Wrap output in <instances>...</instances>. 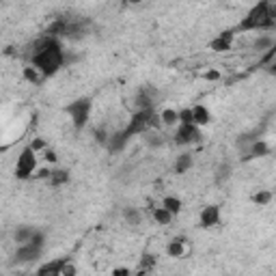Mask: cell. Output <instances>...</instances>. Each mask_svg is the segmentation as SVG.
Returning <instances> with one entry per match:
<instances>
[{"instance_id":"cell-1","label":"cell","mask_w":276,"mask_h":276,"mask_svg":"<svg viewBox=\"0 0 276 276\" xmlns=\"http://www.w3.org/2000/svg\"><path fill=\"white\" fill-rule=\"evenodd\" d=\"M30 63L34 69H39L44 78H50L58 72L60 67L67 63V56L63 52V46L56 37H50L46 34L44 39H39L32 48V54H30Z\"/></svg>"},{"instance_id":"cell-2","label":"cell","mask_w":276,"mask_h":276,"mask_svg":"<svg viewBox=\"0 0 276 276\" xmlns=\"http://www.w3.org/2000/svg\"><path fill=\"white\" fill-rule=\"evenodd\" d=\"M276 26V9L272 0H259L250 11L246 13V18L238 24V30H270Z\"/></svg>"},{"instance_id":"cell-3","label":"cell","mask_w":276,"mask_h":276,"mask_svg":"<svg viewBox=\"0 0 276 276\" xmlns=\"http://www.w3.org/2000/svg\"><path fill=\"white\" fill-rule=\"evenodd\" d=\"M91 106H93L91 98H80V100L72 102V104H69V106L65 108L67 114L72 116V123H74L76 130H82V128L86 126L88 116H91Z\"/></svg>"},{"instance_id":"cell-4","label":"cell","mask_w":276,"mask_h":276,"mask_svg":"<svg viewBox=\"0 0 276 276\" xmlns=\"http://www.w3.org/2000/svg\"><path fill=\"white\" fill-rule=\"evenodd\" d=\"M37 170V154L30 147H24L16 162V177L18 179H30Z\"/></svg>"},{"instance_id":"cell-5","label":"cell","mask_w":276,"mask_h":276,"mask_svg":"<svg viewBox=\"0 0 276 276\" xmlns=\"http://www.w3.org/2000/svg\"><path fill=\"white\" fill-rule=\"evenodd\" d=\"M201 140V130L194 123H177L175 132V144L179 147H188V144H196Z\"/></svg>"},{"instance_id":"cell-6","label":"cell","mask_w":276,"mask_h":276,"mask_svg":"<svg viewBox=\"0 0 276 276\" xmlns=\"http://www.w3.org/2000/svg\"><path fill=\"white\" fill-rule=\"evenodd\" d=\"M156 100H158V91L151 86H142L136 93V110L140 108H156Z\"/></svg>"},{"instance_id":"cell-7","label":"cell","mask_w":276,"mask_h":276,"mask_svg":"<svg viewBox=\"0 0 276 276\" xmlns=\"http://www.w3.org/2000/svg\"><path fill=\"white\" fill-rule=\"evenodd\" d=\"M233 39H236V30H224V32H220L216 39L210 41V48L214 52H226V50H231Z\"/></svg>"},{"instance_id":"cell-8","label":"cell","mask_w":276,"mask_h":276,"mask_svg":"<svg viewBox=\"0 0 276 276\" xmlns=\"http://www.w3.org/2000/svg\"><path fill=\"white\" fill-rule=\"evenodd\" d=\"M220 222V207L218 205H207L201 212V226H216Z\"/></svg>"},{"instance_id":"cell-9","label":"cell","mask_w":276,"mask_h":276,"mask_svg":"<svg viewBox=\"0 0 276 276\" xmlns=\"http://www.w3.org/2000/svg\"><path fill=\"white\" fill-rule=\"evenodd\" d=\"M192 123L194 126H207V123H212V112L207 110V106H203V104H196V106H192Z\"/></svg>"},{"instance_id":"cell-10","label":"cell","mask_w":276,"mask_h":276,"mask_svg":"<svg viewBox=\"0 0 276 276\" xmlns=\"http://www.w3.org/2000/svg\"><path fill=\"white\" fill-rule=\"evenodd\" d=\"M63 266H65V259H58V261H54V264H46V266H41L37 274L39 276H46V274H52V276H60V270H63Z\"/></svg>"},{"instance_id":"cell-11","label":"cell","mask_w":276,"mask_h":276,"mask_svg":"<svg viewBox=\"0 0 276 276\" xmlns=\"http://www.w3.org/2000/svg\"><path fill=\"white\" fill-rule=\"evenodd\" d=\"M48 184L50 186H63L69 182V172L67 170H48Z\"/></svg>"},{"instance_id":"cell-12","label":"cell","mask_w":276,"mask_h":276,"mask_svg":"<svg viewBox=\"0 0 276 276\" xmlns=\"http://www.w3.org/2000/svg\"><path fill=\"white\" fill-rule=\"evenodd\" d=\"M166 252H168V257H172V259L182 257V254L186 252V242H184L182 238L172 240V242H170V244L166 246Z\"/></svg>"},{"instance_id":"cell-13","label":"cell","mask_w":276,"mask_h":276,"mask_svg":"<svg viewBox=\"0 0 276 276\" xmlns=\"http://www.w3.org/2000/svg\"><path fill=\"white\" fill-rule=\"evenodd\" d=\"M192 168V156L190 154H182L175 160V172L177 175H184V172H188Z\"/></svg>"},{"instance_id":"cell-14","label":"cell","mask_w":276,"mask_h":276,"mask_svg":"<svg viewBox=\"0 0 276 276\" xmlns=\"http://www.w3.org/2000/svg\"><path fill=\"white\" fill-rule=\"evenodd\" d=\"M268 151H270V147H268L264 140H254L250 144V149H248L246 158H261V156H268Z\"/></svg>"},{"instance_id":"cell-15","label":"cell","mask_w":276,"mask_h":276,"mask_svg":"<svg viewBox=\"0 0 276 276\" xmlns=\"http://www.w3.org/2000/svg\"><path fill=\"white\" fill-rule=\"evenodd\" d=\"M252 48L257 52H268L270 48H274V39L270 37V34H264V37H259V39H254V44Z\"/></svg>"},{"instance_id":"cell-16","label":"cell","mask_w":276,"mask_h":276,"mask_svg":"<svg viewBox=\"0 0 276 276\" xmlns=\"http://www.w3.org/2000/svg\"><path fill=\"white\" fill-rule=\"evenodd\" d=\"M160 121H162V126H177V123H179L177 110H172V108L162 110V112H160Z\"/></svg>"},{"instance_id":"cell-17","label":"cell","mask_w":276,"mask_h":276,"mask_svg":"<svg viewBox=\"0 0 276 276\" xmlns=\"http://www.w3.org/2000/svg\"><path fill=\"white\" fill-rule=\"evenodd\" d=\"M154 220L158 224H168L172 220V214L168 210H164V207H154Z\"/></svg>"},{"instance_id":"cell-18","label":"cell","mask_w":276,"mask_h":276,"mask_svg":"<svg viewBox=\"0 0 276 276\" xmlns=\"http://www.w3.org/2000/svg\"><path fill=\"white\" fill-rule=\"evenodd\" d=\"M162 207H164V210H168L172 216H175V214L182 212V201H179L177 196H166V198L162 201Z\"/></svg>"},{"instance_id":"cell-19","label":"cell","mask_w":276,"mask_h":276,"mask_svg":"<svg viewBox=\"0 0 276 276\" xmlns=\"http://www.w3.org/2000/svg\"><path fill=\"white\" fill-rule=\"evenodd\" d=\"M34 231L37 229H32V226H22V229L16 231V242L18 244H26V242H30V238L34 236Z\"/></svg>"},{"instance_id":"cell-20","label":"cell","mask_w":276,"mask_h":276,"mask_svg":"<svg viewBox=\"0 0 276 276\" xmlns=\"http://www.w3.org/2000/svg\"><path fill=\"white\" fill-rule=\"evenodd\" d=\"M24 78L28 80L30 84H39V82L44 80V76H41L39 69H34L32 65H28V67H24Z\"/></svg>"},{"instance_id":"cell-21","label":"cell","mask_w":276,"mask_h":276,"mask_svg":"<svg viewBox=\"0 0 276 276\" xmlns=\"http://www.w3.org/2000/svg\"><path fill=\"white\" fill-rule=\"evenodd\" d=\"M123 218H126V222H128V224H132V226L140 224V220H142L140 212H138V210H134V207H128V210L123 212Z\"/></svg>"},{"instance_id":"cell-22","label":"cell","mask_w":276,"mask_h":276,"mask_svg":"<svg viewBox=\"0 0 276 276\" xmlns=\"http://www.w3.org/2000/svg\"><path fill=\"white\" fill-rule=\"evenodd\" d=\"M252 201L254 203H257V205H268V203H270L272 201V192H257V194H254L252 196Z\"/></svg>"},{"instance_id":"cell-23","label":"cell","mask_w":276,"mask_h":276,"mask_svg":"<svg viewBox=\"0 0 276 276\" xmlns=\"http://www.w3.org/2000/svg\"><path fill=\"white\" fill-rule=\"evenodd\" d=\"M28 147H30V149L34 151V154H37V156H39V154H41V151H44V149L48 147V142L44 140V138H32V140H30V144H28Z\"/></svg>"},{"instance_id":"cell-24","label":"cell","mask_w":276,"mask_h":276,"mask_svg":"<svg viewBox=\"0 0 276 276\" xmlns=\"http://www.w3.org/2000/svg\"><path fill=\"white\" fill-rule=\"evenodd\" d=\"M151 266H156V257H154V254H142V261H140V272L149 270Z\"/></svg>"},{"instance_id":"cell-25","label":"cell","mask_w":276,"mask_h":276,"mask_svg":"<svg viewBox=\"0 0 276 276\" xmlns=\"http://www.w3.org/2000/svg\"><path fill=\"white\" fill-rule=\"evenodd\" d=\"M108 132H106V130H104V128H98V130H95V140H98L100 144H106L108 142Z\"/></svg>"},{"instance_id":"cell-26","label":"cell","mask_w":276,"mask_h":276,"mask_svg":"<svg viewBox=\"0 0 276 276\" xmlns=\"http://www.w3.org/2000/svg\"><path fill=\"white\" fill-rule=\"evenodd\" d=\"M164 140H162V136L160 134H149L147 136V144H151V147H160Z\"/></svg>"},{"instance_id":"cell-27","label":"cell","mask_w":276,"mask_h":276,"mask_svg":"<svg viewBox=\"0 0 276 276\" xmlns=\"http://www.w3.org/2000/svg\"><path fill=\"white\" fill-rule=\"evenodd\" d=\"M41 154H44V160H46V162H52V164L56 162V154H54L52 149H48V147H46L44 151H41Z\"/></svg>"},{"instance_id":"cell-28","label":"cell","mask_w":276,"mask_h":276,"mask_svg":"<svg viewBox=\"0 0 276 276\" xmlns=\"http://www.w3.org/2000/svg\"><path fill=\"white\" fill-rule=\"evenodd\" d=\"M205 78H207V80H218V78H220V74H218V72H207V74H205Z\"/></svg>"},{"instance_id":"cell-29","label":"cell","mask_w":276,"mask_h":276,"mask_svg":"<svg viewBox=\"0 0 276 276\" xmlns=\"http://www.w3.org/2000/svg\"><path fill=\"white\" fill-rule=\"evenodd\" d=\"M114 274H130V270H126V268H119V270H114Z\"/></svg>"},{"instance_id":"cell-30","label":"cell","mask_w":276,"mask_h":276,"mask_svg":"<svg viewBox=\"0 0 276 276\" xmlns=\"http://www.w3.org/2000/svg\"><path fill=\"white\" fill-rule=\"evenodd\" d=\"M126 2H140V0H126Z\"/></svg>"}]
</instances>
